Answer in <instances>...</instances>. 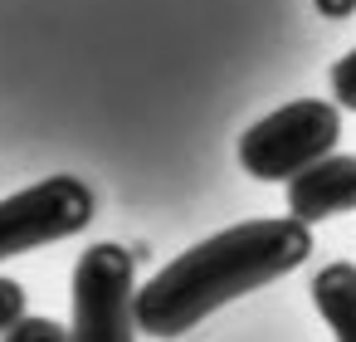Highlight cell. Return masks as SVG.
I'll return each instance as SVG.
<instances>
[{"label": "cell", "mask_w": 356, "mask_h": 342, "mask_svg": "<svg viewBox=\"0 0 356 342\" xmlns=\"http://www.w3.org/2000/svg\"><path fill=\"white\" fill-rule=\"evenodd\" d=\"M307 254H312V225H302L298 215L239 220L181 249L166 269H156V279L137 288V322L156 342L186 337L225 303L302 269Z\"/></svg>", "instance_id": "obj_1"}, {"label": "cell", "mask_w": 356, "mask_h": 342, "mask_svg": "<svg viewBox=\"0 0 356 342\" xmlns=\"http://www.w3.org/2000/svg\"><path fill=\"white\" fill-rule=\"evenodd\" d=\"M332 93H337V108H346V113H356V49H346L337 64H332Z\"/></svg>", "instance_id": "obj_8"}, {"label": "cell", "mask_w": 356, "mask_h": 342, "mask_svg": "<svg viewBox=\"0 0 356 342\" xmlns=\"http://www.w3.org/2000/svg\"><path fill=\"white\" fill-rule=\"evenodd\" d=\"M69 342H137V259L122 244H88L74 264Z\"/></svg>", "instance_id": "obj_3"}, {"label": "cell", "mask_w": 356, "mask_h": 342, "mask_svg": "<svg viewBox=\"0 0 356 342\" xmlns=\"http://www.w3.org/2000/svg\"><path fill=\"white\" fill-rule=\"evenodd\" d=\"M288 210L302 225H317V220L356 210V157L351 152H327L322 162L298 171L288 181Z\"/></svg>", "instance_id": "obj_5"}, {"label": "cell", "mask_w": 356, "mask_h": 342, "mask_svg": "<svg viewBox=\"0 0 356 342\" xmlns=\"http://www.w3.org/2000/svg\"><path fill=\"white\" fill-rule=\"evenodd\" d=\"M312 308L322 313L337 342H356V264H322L312 274Z\"/></svg>", "instance_id": "obj_6"}, {"label": "cell", "mask_w": 356, "mask_h": 342, "mask_svg": "<svg viewBox=\"0 0 356 342\" xmlns=\"http://www.w3.org/2000/svg\"><path fill=\"white\" fill-rule=\"evenodd\" d=\"M25 318V288L15 279H0V337Z\"/></svg>", "instance_id": "obj_9"}, {"label": "cell", "mask_w": 356, "mask_h": 342, "mask_svg": "<svg viewBox=\"0 0 356 342\" xmlns=\"http://www.w3.org/2000/svg\"><path fill=\"white\" fill-rule=\"evenodd\" d=\"M312 6H317L322 20H346V15H356V0H312Z\"/></svg>", "instance_id": "obj_10"}, {"label": "cell", "mask_w": 356, "mask_h": 342, "mask_svg": "<svg viewBox=\"0 0 356 342\" xmlns=\"http://www.w3.org/2000/svg\"><path fill=\"white\" fill-rule=\"evenodd\" d=\"M0 342H69V327L54 322V318H30V313H25Z\"/></svg>", "instance_id": "obj_7"}, {"label": "cell", "mask_w": 356, "mask_h": 342, "mask_svg": "<svg viewBox=\"0 0 356 342\" xmlns=\"http://www.w3.org/2000/svg\"><path fill=\"white\" fill-rule=\"evenodd\" d=\"M93 220V191L79 176H44L0 201V259H15L44 244H59Z\"/></svg>", "instance_id": "obj_4"}, {"label": "cell", "mask_w": 356, "mask_h": 342, "mask_svg": "<svg viewBox=\"0 0 356 342\" xmlns=\"http://www.w3.org/2000/svg\"><path fill=\"white\" fill-rule=\"evenodd\" d=\"M337 137H341V108L337 103L293 98V103L273 108L268 118H259L239 137V166L254 181H283L288 186L298 171H307L312 162L337 152Z\"/></svg>", "instance_id": "obj_2"}]
</instances>
